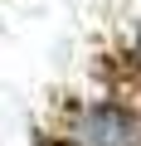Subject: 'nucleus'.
Listing matches in <instances>:
<instances>
[{"instance_id":"f257e3e1","label":"nucleus","mask_w":141,"mask_h":146,"mask_svg":"<svg viewBox=\"0 0 141 146\" xmlns=\"http://www.w3.org/2000/svg\"><path fill=\"white\" fill-rule=\"evenodd\" d=\"M73 141L78 146H141V117L117 102H97L78 117Z\"/></svg>"},{"instance_id":"f03ea898","label":"nucleus","mask_w":141,"mask_h":146,"mask_svg":"<svg viewBox=\"0 0 141 146\" xmlns=\"http://www.w3.org/2000/svg\"><path fill=\"white\" fill-rule=\"evenodd\" d=\"M136 49H141V34H136Z\"/></svg>"}]
</instances>
